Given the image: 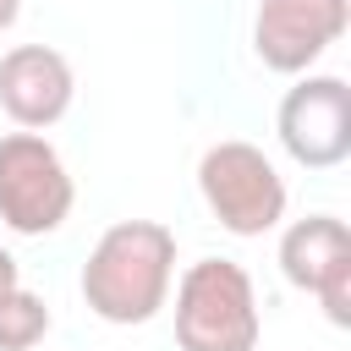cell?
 Listing matches in <instances>:
<instances>
[{
	"instance_id": "obj_11",
	"label": "cell",
	"mask_w": 351,
	"mask_h": 351,
	"mask_svg": "<svg viewBox=\"0 0 351 351\" xmlns=\"http://www.w3.org/2000/svg\"><path fill=\"white\" fill-rule=\"evenodd\" d=\"M11 285H22V269H16V258H11L5 247H0V296H5Z\"/></svg>"
},
{
	"instance_id": "obj_1",
	"label": "cell",
	"mask_w": 351,
	"mask_h": 351,
	"mask_svg": "<svg viewBox=\"0 0 351 351\" xmlns=\"http://www.w3.org/2000/svg\"><path fill=\"white\" fill-rule=\"evenodd\" d=\"M176 280V230L159 219H115L88 263H82V302L104 324H148Z\"/></svg>"
},
{
	"instance_id": "obj_5",
	"label": "cell",
	"mask_w": 351,
	"mask_h": 351,
	"mask_svg": "<svg viewBox=\"0 0 351 351\" xmlns=\"http://www.w3.org/2000/svg\"><path fill=\"white\" fill-rule=\"evenodd\" d=\"M280 148L302 170H335L351 159V88L346 77H302L274 115Z\"/></svg>"
},
{
	"instance_id": "obj_10",
	"label": "cell",
	"mask_w": 351,
	"mask_h": 351,
	"mask_svg": "<svg viewBox=\"0 0 351 351\" xmlns=\"http://www.w3.org/2000/svg\"><path fill=\"white\" fill-rule=\"evenodd\" d=\"M313 296L324 302V318H329L335 329H351V258H340V263L318 280Z\"/></svg>"
},
{
	"instance_id": "obj_12",
	"label": "cell",
	"mask_w": 351,
	"mask_h": 351,
	"mask_svg": "<svg viewBox=\"0 0 351 351\" xmlns=\"http://www.w3.org/2000/svg\"><path fill=\"white\" fill-rule=\"evenodd\" d=\"M16 16H22V0H0V33H5Z\"/></svg>"
},
{
	"instance_id": "obj_7",
	"label": "cell",
	"mask_w": 351,
	"mask_h": 351,
	"mask_svg": "<svg viewBox=\"0 0 351 351\" xmlns=\"http://www.w3.org/2000/svg\"><path fill=\"white\" fill-rule=\"evenodd\" d=\"M77 77L71 60L49 44H16L0 55V110L22 126V132H44L71 110Z\"/></svg>"
},
{
	"instance_id": "obj_4",
	"label": "cell",
	"mask_w": 351,
	"mask_h": 351,
	"mask_svg": "<svg viewBox=\"0 0 351 351\" xmlns=\"http://www.w3.org/2000/svg\"><path fill=\"white\" fill-rule=\"evenodd\" d=\"M77 203L71 170L44 132H5L0 137V219L16 236H49L66 225Z\"/></svg>"
},
{
	"instance_id": "obj_2",
	"label": "cell",
	"mask_w": 351,
	"mask_h": 351,
	"mask_svg": "<svg viewBox=\"0 0 351 351\" xmlns=\"http://www.w3.org/2000/svg\"><path fill=\"white\" fill-rule=\"evenodd\" d=\"M258 291L230 258L186 263L176 285V346L181 351H258Z\"/></svg>"
},
{
	"instance_id": "obj_8",
	"label": "cell",
	"mask_w": 351,
	"mask_h": 351,
	"mask_svg": "<svg viewBox=\"0 0 351 351\" xmlns=\"http://www.w3.org/2000/svg\"><path fill=\"white\" fill-rule=\"evenodd\" d=\"M340 258H351V230H346V219H335V214L291 219L285 236H280V274H285L296 291H307V296L318 291V280H324Z\"/></svg>"
},
{
	"instance_id": "obj_6",
	"label": "cell",
	"mask_w": 351,
	"mask_h": 351,
	"mask_svg": "<svg viewBox=\"0 0 351 351\" xmlns=\"http://www.w3.org/2000/svg\"><path fill=\"white\" fill-rule=\"evenodd\" d=\"M346 22H351V0H258L252 49L269 71L296 77L329 44L346 38Z\"/></svg>"
},
{
	"instance_id": "obj_9",
	"label": "cell",
	"mask_w": 351,
	"mask_h": 351,
	"mask_svg": "<svg viewBox=\"0 0 351 351\" xmlns=\"http://www.w3.org/2000/svg\"><path fill=\"white\" fill-rule=\"evenodd\" d=\"M49 307L44 296H33L27 285H11L0 296V351H33L44 335H49Z\"/></svg>"
},
{
	"instance_id": "obj_3",
	"label": "cell",
	"mask_w": 351,
	"mask_h": 351,
	"mask_svg": "<svg viewBox=\"0 0 351 351\" xmlns=\"http://www.w3.org/2000/svg\"><path fill=\"white\" fill-rule=\"evenodd\" d=\"M197 192L208 203V214L230 230V236H263L285 219V176L274 170V159L258 143L225 137L214 148H203L197 159Z\"/></svg>"
}]
</instances>
